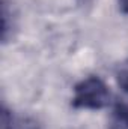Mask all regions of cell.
<instances>
[{
	"label": "cell",
	"instance_id": "3",
	"mask_svg": "<svg viewBox=\"0 0 128 129\" xmlns=\"http://www.w3.org/2000/svg\"><path fill=\"white\" fill-rule=\"evenodd\" d=\"M109 129H128V101L115 104L109 120Z\"/></svg>",
	"mask_w": 128,
	"mask_h": 129
},
{
	"label": "cell",
	"instance_id": "6",
	"mask_svg": "<svg viewBox=\"0 0 128 129\" xmlns=\"http://www.w3.org/2000/svg\"><path fill=\"white\" fill-rule=\"evenodd\" d=\"M119 2V8L124 14H128V0H118Z\"/></svg>",
	"mask_w": 128,
	"mask_h": 129
},
{
	"label": "cell",
	"instance_id": "1",
	"mask_svg": "<svg viewBox=\"0 0 128 129\" xmlns=\"http://www.w3.org/2000/svg\"><path fill=\"white\" fill-rule=\"evenodd\" d=\"M110 102V90L96 75L83 78L74 86L71 107L75 110H102Z\"/></svg>",
	"mask_w": 128,
	"mask_h": 129
},
{
	"label": "cell",
	"instance_id": "5",
	"mask_svg": "<svg viewBox=\"0 0 128 129\" xmlns=\"http://www.w3.org/2000/svg\"><path fill=\"white\" fill-rule=\"evenodd\" d=\"M116 81H118V86L125 93H128V62L119 64V68L116 71Z\"/></svg>",
	"mask_w": 128,
	"mask_h": 129
},
{
	"label": "cell",
	"instance_id": "2",
	"mask_svg": "<svg viewBox=\"0 0 128 129\" xmlns=\"http://www.w3.org/2000/svg\"><path fill=\"white\" fill-rule=\"evenodd\" d=\"M0 129H42L41 125L30 117H17L5 105L2 108Z\"/></svg>",
	"mask_w": 128,
	"mask_h": 129
},
{
	"label": "cell",
	"instance_id": "4",
	"mask_svg": "<svg viewBox=\"0 0 128 129\" xmlns=\"http://www.w3.org/2000/svg\"><path fill=\"white\" fill-rule=\"evenodd\" d=\"M15 27V20L12 15V11L9 9V3L6 0L2 2V39L3 42H8L9 33Z\"/></svg>",
	"mask_w": 128,
	"mask_h": 129
}]
</instances>
